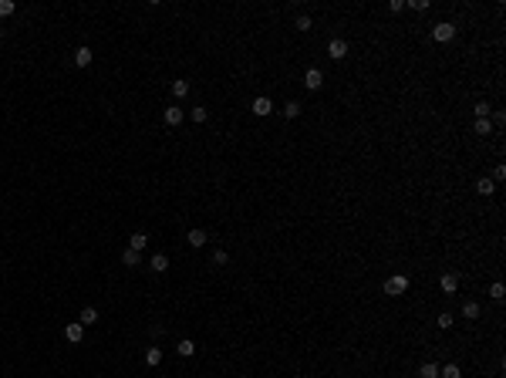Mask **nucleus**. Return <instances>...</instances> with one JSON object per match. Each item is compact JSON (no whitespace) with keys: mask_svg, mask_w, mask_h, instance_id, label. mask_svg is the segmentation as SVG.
<instances>
[{"mask_svg":"<svg viewBox=\"0 0 506 378\" xmlns=\"http://www.w3.org/2000/svg\"><path fill=\"white\" fill-rule=\"evenodd\" d=\"M452 38H456V24H449V20H442V24L432 27V41L435 44H449Z\"/></svg>","mask_w":506,"mask_h":378,"instance_id":"nucleus-1","label":"nucleus"},{"mask_svg":"<svg viewBox=\"0 0 506 378\" xmlns=\"http://www.w3.org/2000/svg\"><path fill=\"white\" fill-rule=\"evenodd\" d=\"M405 290H409V277H405V274H395V277L385 281V294H388V297H398V294H405Z\"/></svg>","mask_w":506,"mask_h":378,"instance_id":"nucleus-2","label":"nucleus"},{"mask_svg":"<svg viewBox=\"0 0 506 378\" xmlns=\"http://www.w3.org/2000/svg\"><path fill=\"white\" fill-rule=\"evenodd\" d=\"M327 57H334V61H341V57H348V41L334 38L331 44H327Z\"/></svg>","mask_w":506,"mask_h":378,"instance_id":"nucleus-3","label":"nucleus"},{"mask_svg":"<svg viewBox=\"0 0 506 378\" xmlns=\"http://www.w3.org/2000/svg\"><path fill=\"white\" fill-rule=\"evenodd\" d=\"M304 85H307L311 92H318L321 85H324V75H321L318 68H307V75H304Z\"/></svg>","mask_w":506,"mask_h":378,"instance_id":"nucleus-4","label":"nucleus"},{"mask_svg":"<svg viewBox=\"0 0 506 378\" xmlns=\"http://www.w3.org/2000/svg\"><path fill=\"white\" fill-rule=\"evenodd\" d=\"M162 118H166V125H179V122L186 118V112H183V108H176V105H169L166 112H162Z\"/></svg>","mask_w":506,"mask_h":378,"instance_id":"nucleus-5","label":"nucleus"},{"mask_svg":"<svg viewBox=\"0 0 506 378\" xmlns=\"http://www.w3.org/2000/svg\"><path fill=\"white\" fill-rule=\"evenodd\" d=\"M64 338L71 341V344H78V341L85 338V324H68L64 328Z\"/></svg>","mask_w":506,"mask_h":378,"instance_id":"nucleus-6","label":"nucleus"},{"mask_svg":"<svg viewBox=\"0 0 506 378\" xmlns=\"http://www.w3.org/2000/svg\"><path fill=\"white\" fill-rule=\"evenodd\" d=\"M274 112V105H270V98H257L253 101V115H260V118H267V115Z\"/></svg>","mask_w":506,"mask_h":378,"instance_id":"nucleus-7","label":"nucleus"},{"mask_svg":"<svg viewBox=\"0 0 506 378\" xmlns=\"http://www.w3.org/2000/svg\"><path fill=\"white\" fill-rule=\"evenodd\" d=\"M75 64H78V68H88V64H92V47H78V51H75Z\"/></svg>","mask_w":506,"mask_h":378,"instance_id":"nucleus-8","label":"nucleus"},{"mask_svg":"<svg viewBox=\"0 0 506 378\" xmlns=\"http://www.w3.org/2000/svg\"><path fill=\"white\" fill-rule=\"evenodd\" d=\"M479 311H483V307H479L476 301H466V304H462V318H466V321H476V318H479Z\"/></svg>","mask_w":506,"mask_h":378,"instance_id":"nucleus-9","label":"nucleus"},{"mask_svg":"<svg viewBox=\"0 0 506 378\" xmlns=\"http://www.w3.org/2000/svg\"><path fill=\"white\" fill-rule=\"evenodd\" d=\"M439 284H442V290H446V294H456V290H459V277H456V274H446Z\"/></svg>","mask_w":506,"mask_h":378,"instance_id":"nucleus-10","label":"nucleus"},{"mask_svg":"<svg viewBox=\"0 0 506 378\" xmlns=\"http://www.w3.org/2000/svg\"><path fill=\"white\" fill-rule=\"evenodd\" d=\"M172 94H176V98H186V94H189V81H186V78H176V81H172Z\"/></svg>","mask_w":506,"mask_h":378,"instance_id":"nucleus-11","label":"nucleus"},{"mask_svg":"<svg viewBox=\"0 0 506 378\" xmlns=\"http://www.w3.org/2000/svg\"><path fill=\"white\" fill-rule=\"evenodd\" d=\"M145 365H152V368H155V365H162V351H159L155 344H152V348H145Z\"/></svg>","mask_w":506,"mask_h":378,"instance_id":"nucleus-12","label":"nucleus"},{"mask_svg":"<svg viewBox=\"0 0 506 378\" xmlns=\"http://www.w3.org/2000/svg\"><path fill=\"white\" fill-rule=\"evenodd\" d=\"M476 192H479V196H493V192H496V183H493V179H479V183H476Z\"/></svg>","mask_w":506,"mask_h":378,"instance_id":"nucleus-13","label":"nucleus"},{"mask_svg":"<svg viewBox=\"0 0 506 378\" xmlns=\"http://www.w3.org/2000/svg\"><path fill=\"white\" fill-rule=\"evenodd\" d=\"M418 378H439V365H435V361H425V365L418 368Z\"/></svg>","mask_w":506,"mask_h":378,"instance_id":"nucleus-14","label":"nucleus"},{"mask_svg":"<svg viewBox=\"0 0 506 378\" xmlns=\"http://www.w3.org/2000/svg\"><path fill=\"white\" fill-rule=\"evenodd\" d=\"M206 243V230H189V246H203Z\"/></svg>","mask_w":506,"mask_h":378,"instance_id":"nucleus-15","label":"nucleus"},{"mask_svg":"<svg viewBox=\"0 0 506 378\" xmlns=\"http://www.w3.org/2000/svg\"><path fill=\"white\" fill-rule=\"evenodd\" d=\"M176 351H179V355H183V358H192V355H196V344H192V341H179V348H176Z\"/></svg>","mask_w":506,"mask_h":378,"instance_id":"nucleus-16","label":"nucleus"},{"mask_svg":"<svg viewBox=\"0 0 506 378\" xmlns=\"http://www.w3.org/2000/svg\"><path fill=\"white\" fill-rule=\"evenodd\" d=\"M152 270L166 274V270H169V257H162V253H155V257H152Z\"/></svg>","mask_w":506,"mask_h":378,"instance_id":"nucleus-17","label":"nucleus"},{"mask_svg":"<svg viewBox=\"0 0 506 378\" xmlns=\"http://www.w3.org/2000/svg\"><path fill=\"white\" fill-rule=\"evenodd\" d=\"M122 264H125V267H138V250H132V246H129V250L122 253Z\"/></svg>","mask_w":506,"mask_h":378,"instance_id":"nucleus-18","label":"nucleus"},{"mask_svg":"<svg viewBox=\"0 0 506 378\" xmlns=\"http://www.w3.org/2000/svg\"><path fill=\"white\" fill-rule=\"evenodd\" d=\"M435 324H439V328H442V331H449L452 324H456V318H452L449 311H442V314H439V318H435Z\"/></svg>","mask_w":506,"mask_h":378,"instance_id":"nucleus-19","label":"nucleus"},{"mask_svg":"<svg viewBox=\"0 0 506 378\" xmlns=\"http://www.w3.org/2000/svg\"><path fill=\"white\" fill-rule=\"evenodd\" d=\"M493 132V122L489 118H476V135H489Z\"/></svg>","mask_w":506,"mask_h":378,"instance_id":"nucleus-20","label":"nucleus"},{"mask_svg":"<svg viewBox=\"0 0 506 378\" xmlns=\"http://www.w3.org/2000/svg\"><path fill=\"white\" fill-rule=\"evenodd\" d=\"M94 321H98V311H94V307H85V311H81V321H78V324H94Z\"/></svg>","mask_w":506,"mask_h":378,"instance_id":"nucleus-21","label":"nucleus"},{"mask_svg":"<svg viewBox=\"0 0 506 378\" xmlns=\"http://www.w3.org/2000/svg\"><path fill=\"white\" fill-rule=\"evenodd\" d=\"M145 243H149V240H145V233H132V240H129V246H132V250H142Z\"/></svg>","mask_w":506,"mask_h":378,"instance_id":"nucleus-22","label":"nucleus"},{"mask_svg":"<svg viewBox=\"0 0 506 378\" xmlns=\"http://www.w3.org/2000/svg\"><path fill=\"white\" fill-rule=\"evenodd\" d=\"M14 10H17V3H14V0H0V17H10Z\"/></svg>","mask_w":506,"mask_h":378,"instance_id":"nucleus-23","label":"nucleus"},{"mask_svg":"<svg viewBox=\"0 0 506 378\" xmlns=\"http://www.w3.org/2000/svg\"><path fill=\"white\" fill-rule=\"evenodd\" d=\"M439 378H459V365H446V368H439Z\"/></svg>","mask_w":506,"mask_h":378,"instance_id":"nucleus-24","label":"nucleus"},{"mask_svg":"<svg viewBox=\"0 0 506 378\" xmlns=\"http://www.w3.org/2000/svg\"><path fill=\"white\" fill-rule=\"evenodd\" d=\"M503 294H506V287H503L500 281H496L493 287H489V297H493V301H503Z\"/></svg>","mask_w":506,"mask_h":378,"instance_id":"nucleus-25","label":"nucleus"},{"mask_svg":"<svg viewBox=\"0 0 506 378\" xmlns=\"http://www.w3.org/2000/svg\"><path fill=\"white\" fill-rule=\"evenodd\" d=\"M283 115H287V118H297V115H300V105H297V101H287V105H283Z\"/></svg>","mask_w":506,"mask_h":378,"instance_id":"nucleus-26","label":"nucleus"},{"mask_svg":"<svg viewBox=\"0 0 506 378\" xmlns=\"http://www.w3.org/2000/svg\"><path fill=\"white\" fill-rule=\"evenodd\" d=\"M206 118H209L206 108H192V122H206Z\"/></svg>","mask_w":506,"mask_h":378,"instance_id":"nucleus-27","label":"nucleus"},{"mask_svg":"<svg viewBox=\"0 0 506 378\" xmlns=\"http://www.w3.org/2000/svg\"><path fill=\"white\" fill-rule=\"evenodd\" d=\"M297 31H311V17H307V14H300V17H297Z\"/></svg>","mask_w":506,"mask_h":378,"instance_id":"nucleus-28","label":"nucleus"},{"mask_svg":"<svg viewBox=\"0 0 506 378\" xmlns=\"http://www.w3.org/2000/svg\"><path fill=\"white\" fill-rule=\"evenodd\" d=\"M213 264H216V267L226 264V250H216V253H213Z\"/></svg>","mask_w":506,"mask_h":378,"instance_id":"nucleus-29","label":"nucleus"},{"mask_svg":"<svg viewBox=\"0 0 506 378\" xmlns=\"http://www.w3.org/2000/svg\"><path fill=\"white\" fill-rule=\"evenodd\" d=\"M476 115H479V118H486V115H489V105H486V101H479V105H476Z\"/></svg>","mask_w":506,"mask_h":378,"instance_id":"nucleus-30","label":"nucleus"},{"mask_svg":"<svg viewBox=\"0 0 506 378\" xmlns=\"http://www.w3.org/2000/svg\"><path fill=\"white\" fill-rule=\"evenodd\" d=\"M500 179H506V169H503V166H496V172H493V183H500Z\"/></svg>","mask_w":506,"mask_h":378,"instance_id":"nucleus-31","label":"nucleus"},{"mask_svg":"<svg viewBox=\"0 0 506 378\" xmlns=\"http://www.w3.org/2000/svg\"><path fill=\"white\" fill-rule=\"evenodd\" d=\"M0 34H3V27H0Z\"/></svg>","mask_w":506,"mask_h":378,"instance_id":"nucleus-32","label":"nucleus"}]
</instances>
